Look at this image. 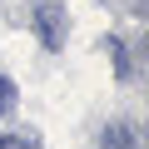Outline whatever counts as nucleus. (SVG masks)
<instances>
[{"mask_svg": "<svg viewBox=\"0 0 149 149\" xmlns=\"http://www.w3.org/2000/svg\"><path fill=\"white\" fill-rule=\"evenodd\" d=\"M35 35H40V45H45V50H60V45H65V35H70V15H65V5L45 0V5L35 10Z\"/></svg>", "mask_w": 149, "mask_h": 149, "instance_id": "obj_1", "label": "nucleus"}, {"mask_svg": "<svg viewBox=\"0 0 149 149\" xmlns=\"http://www.w3.org/2000/svg\"><path fill=\"white\" fill-rule=\"evenodd\" d=\"M104 149H139V144H134V129H129V124L104 129Z\"/></svg>", "mask_w": 149, "mask_h": 149, "instance_id": "obj_2", "label": "nucleus"}, {"mask_svg": "<svg viewBox=\"0 0 149 149\" xmlns=\"http://www.w3.org/2000/svg\"><path fill=\"white\" fill-rule=\"evenodd\" d=\"M10 109H15V85L0 74V114H10Z\"/></svg>", "mask_w": 149, "mask_h": 149, "instance_id": "obj_3", "label": "nucleus"}, {"mask_svg": "<svg viewBox=\"0 0 149 149\" xmlns=\"http://www.w3.org/2000/svg\"><path fill=\"white\" fill-rule=\"evenodd\" d=\"M0 149H30V139H20V134H5V139H0Z\"/></svg>", "mask_w": 149, "mask_h": 149, "instance_id": "obj_4", "label": "nucleus"}]
</instances>
